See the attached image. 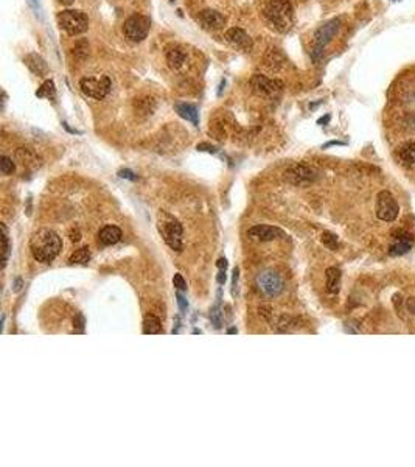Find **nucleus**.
<instances>
[{
	"mask_svg": "<svg viewBox=\"0 0 415 467\" xmlns=\"http://www.w3.org/2000/svg\"><path fill=\"white\" fill-rule=\"evenodd\" d=\"M325 276H327V290L330 293H338L341 290V271L331 267L327 270Z\"/></svg>",
	"mask_w": 415,
	"mask_h": 467,
	"instance_id": "412c9836",
	"label": "nucleus"
},
{
	"mask_svg": "<svg viewBox=\"0 0 415 467\" xmlns=\"http://www.w3.org/2000/svg\"><path fill=\"white\" fill-rule=\"evenodd\" d=\"M70 235H72V237H70V238H72V241H78V240L81 238V237H80V232H72Z\"/></svg>",
	"mask_w": 415,
	"mask_h": 467,
	"instance_id": "37998d69",
	"label": "nucleus"
},
{
	"mask_svg": "<svg viewBox=\"0 0 415 467\" xmlns=\"http://www.w3.org/2000/svg\"><path fill=\"white\" fill-rule=\"evenodd\" d=\"M28 4H30V5H31V8L36 11V16L42 17V8H41V5H39L37 0H28Z\"/></svg>",
	"mask_w": 415,
	"mask_h": 467,
	"instance_id": "f704fd0d",
	"label": "nucleus"
},
{
	"mask_svg": "<svg viewBox=\"0 0 415 467\" xmlns=\"http://www.w3.org/2000/svg\"><path fill=\"white\" fill-rule=\"evenodd\" d=\"M334 145H345V143H344V142H338V140H331V142L325 143L324 148H330V146H334Z\"/></svg>",
	"mask_w": 415,
	"mask_h": 467,
	"instance_id": "ea45409f",
	"label": "nucleus"
},
{
	"mask_svg": "<svg viewBox=\"0 0 415 467\" xmlns=\"http://www.w3.org/2000/svg\"><path fill=\"white\" fill-rule=\"evenodd\" d=\"M25 64L28 66V69L37 75V77H45L48 73V66L47 63L44 61V58L37 53H30L27 58H25Z\"/></svg>",
	"mask_w": 415,
	"mask_h": 467,
	"instance_id": "dca6fc26",
	"label": "nucleus"
},
{
	"mask_svg": "<svg viewBox=\"0 0 415 467\" xmlns=\"http://www.w3.org/2000/svg\"><path fill=\"white\" fill-rule=\"evenodd\" d=\"M247 235L252 240H256V241H271V240H275V238H283L285 232L280 231L279 228H274V226L256 225V226L249 229Z\"/></svg>",
	"mask_w": 415,
	"mask_h": 467,
	"instance_id": "9b49d317",
	"label": "nucleus"
},
{
	"mask_svg": "<svg viewBox=\"0 0 415 467\" xmlns=\"http://www.w3.org/2000/svg\"><path fill=\"white\" fill-rule=\"evenodd\" d=\"M330 119H331L330 116H325V117H322V119H319V120H318V125H325V123H328V122H330Z\"/></svg>",
	"mask_w": 415,
	"mask_h": 467,
	"instance_id": "a19ab883",
	"label": "nucleus"
},
{
	"mask_svg": "<svg viewBox=\"0 0 415 467\" xmlns=\"http://www.w3.org/2000/svg\"><path fill=\"white\" fill-rule=\"evenodd\" d=\"M173 285L177 291H185L187 290V282L184 281L182 274H174L173 277Z\"/></svg>",
	"mask_w": 415,
	"mask_h": 467,
	"instance_id": "7c9ffc66",
	"label": "nucleus"
},
{
	"mask_svg": "<svg viewBox=\"0 0 415 467\" xmlns=\"http://www.w3.org/2000/svg\"><path fill=\"white\" fill-rule=\"evenodd\" d=\"M400 159L406 164H415V143L409 142L406 145H403L398 151Z\"/></svg>",
	"mask_w": 415,
	"mask_h": 467,
	"instance_id": "a878e982",
	"label": "nucleus"
},
{
	"mask_svg": "<svg viewBox=\"0 0 415 467\" xmlns=\"http://www.w3.org/2000/svg\"><path fill=\"white\" fill-rule=\"evenodd\" d=\"M111 80L106 75H96V77H84L80 81L81 92L93 100H103L111 92Z\"/></svg>",
	"mask_w": 415,
	"mask_h": 467,
	"instance_id": "423d86ee",
	"label": "nucleus"
},
{
	"mask_svg": "<svg viewBox=\"0 0 415 467\" xmlns=\"http://www.w3.org/2000/svg\"><path fill=\"white\" fill-rule=\"evenodd\" d=\"M407 310L410 311V313L415 315V297H410V299L407 301Z\"/></svg>",
	"mask_w": 415,
	"mask_h": 467,
	"instance_id": "4c0bfd02",
	"label": "nucleus"
},
{
	"mask_svg": "<svg viewBox=\"0 0 415 467\" xmlns=\"http://www.w3.org/2000/svg\"><path fill=\"white\" fill-rule=\"evenodd\" d=\"M176 111L182 119H185L187 122H191L194 126H197L199 119H197V108L194 105H188V103H177Z\"/></svg>",
	"mask_w": 415,
	"mask_h": 467,
	"instance_id": "6ab92c4d",
	"label": "nucleus"
},
{
	"mask_svg": "<svg viewBox=\"0 0 415 467\" xmlns=\"http://www.w3.org/2000/svg\"><path fill=\"white\" fill-rule=\"evenodd\" d=\"M236 332H238V330H236L235 327H232V329H229V330H227V333H230V335H232V333H236Z\"/></svg>",
	"mask_w": 415,
	"mask_h": 467,
	"instance_id": "de8ad7c7",
	"label": "nucleus"
},
{
	"mask_svg": "<svg viewBox=\"0 0 415 467\" xmlns=\"http://www.w3.org/2000/svg\"><path fill=\"white\" fill-rule=\"evenodd\" d=\"M216 265L220 270H227V258H220Z\"/></svg>",
	"mask_w": 415,
	"mask_h": 467,
	"instance_id": "58836bf2",
	"label": "nucleus"
},
{
	"mask_svg": "<svg viewBox=\"0 0 415 467\" xmlns=\"http://www.w3.org/2000/svg\"><path fill=\"white\" fill-rule=\"evenodd\" d=\"M122 229L117 228V226H105L100 232H98V241L103 245V246H111V245H115L122 240Z\"/></svg>",
	"mask_w": 415,
	"mask_h": 467,
	"instance_id": "2eb2a0df",
	"label": "nucleus"
},
{
	"mask_svg": "<svg viewBox=\"0 0 415 467\" xmlns=\"http://www.w3.org/2000/svg\"><path fill=\"white\" fill-rule=\"evenodd\" d=\"M216 281H218V284H220V285L226 284V281H227V276H226V270H220V273H218V277H216Z\"/></svg>",
	"mask_w": 415,
	"mask_h": 467,
	"instance_id": "c9c22d12",
	"label": "nucleus"
},
{
	"mask_svg": "<svg viewBox=\"0 0 415 467\" xmlns=\"http://www.w3.org/2000/svg\"><path fill=\"white\" fill-rule=\"evenodd\" d=\"M118 176H120L122 179H129V181H135V179H137V176H135L131 170H128V169L120 170V172H118Z\"/></svg>",
	"mask_w": 415,
	"mask_h": 467,
	"instance_id": "473e14b6",
	"label": "nucleus"
},
{
	"mask_svg": "<svg viewBox=\"0 0 415 467\" xmlns=\"http://www.w3.org/2000/svg\"><path fill=\"white\" fill-rule=\"evenodd\" d=\"M224 38H226V41L229 44H232L233 47H238L241 50H247L249 51L253 47V42H252L250 36L243 28H238V27H233V28L227 30L226 34H224Z\"/></svg>",
	"mask_w": 415,
	"mask_h": 467,
	"instance_id": "ddd939ff",
	"label": "nucleus"
},
{
	"mask_svg": "<svg viewBox=\"0 0 415 467\" xmlns=\"http://www.w3.org/2000/svg\"><path fill=\"white\" fill-rule=\"evenodd\" d=\"M398 202L393 195L387 190L380 192L377 198V217L383 221H393L398 217Z\"/></svg>",
	"mask_w": 415,
	"mask_h": 467,
	"instance_id": "9d476101",
	"label": "nucleus"
},
{
	"mask_svg": "<svg viewBox=\"0 0 415 467\" xmlns=\"http://www.w3.org/2000/svg\"><path fill=\"white\" fill-rule=\"evenodd\" d=\"M58 24L70 36H78L87 31L89 17L80 10H66L58 14Z\"/></svg>",
	"mask_w": 415,
	"mask_h": 467,
	"instance_id": "20e7f679",
	"label": "nucleus"
},
{
	"mask_svg": "<svg viewBox=\"0 0 415 467\" xmlns=\"http://www.w3.org/2000/svg\"><path fill=\"white\" fill-rule=\"evenodd\" d=\"M73 55L78 58V60H84L87 58L89 55V44L87 41H78L73 47Z\"/></svg>",
	"mask_w": 415,
	"mask_h": 467,
	"instance_id": "cd10ccee",
	"label": "nucleus"
},
{
	"mask_svg": "<svg viewBox=\"0 0 415 467\" xmlns=\"http://www.w3.org/2000/svg\"><path fill=\"white\" fill-rule=\"evenodd\" d=\"M201 25L205 28V30H210V31H216V30H221L226 24V19L221 13L215 11V10H204L199 13L197 16Z\"/></svg>",
	"mask_w": 415,
	"mask_h": 467,
	"instance_id": "f8f14e48",
	"label": "nucleus"
},
{
	"mask_svg": "<svg viewBox=\"0 0 415 467\" xmlns=\"http://www.w3.org/2000/svg\"><path fill=\"white\" fill-rule=\"evenodd\" d=\"M157 229L164 237L165 243L173 249L181 252L182 251V225L168 212H161L157 217Z\"/></svg>",
	"mask_w": 415,
	"mask_h": 467,
	"instance_id": "7ed1b4c3",
	"label": "nucleus"
},
{
	"mask_svg": "<svg viewBox=\"0 0 415 467\" xmlns=\"http://www.w3.org/2000/svg\"><path fill=\"white\" fill-rule=\"evenodd\" d=\"M149 27H151V22L146 16L134 14L125 21L123 33L131 42H142L148 36Z\"/></svg>",
	"mask_w": 415,
	"mask_h": 467,
	"instance_id": "1a4fd4ad",
	"label": "nucleus"
},
{
	"mask_svg": "<svg viewBox=\"0 0 415 467\" xmlns=\"http://www.w3.org/2000/svg\"><path fill=\"white\" fill-rule=\"evenodd\" d=\"M250 87L252 90L262 98H275L282 89H283V83L280 80H271L265 75L255 73L250 78Z\"/></svg>",
	"mask_w": 415,
	"mask_h": 467,
	"instance_id": "6e6552de",
	"label": "nucleus"
},
{
	"mask_svg": "<svg viewBox=\"0 0 415 467\" xmlns=\"http://www.w3.org/2000/svg\"><path fill=\"white\" fill-rule=\"evenodd\" d=\"M55 95H56V89H55V81L53 80H45L42 83V86L36 90V97H39V98L53 100Z\"/></svg>",
	"mask_w": 415,
	"mask_h": 467,
	"instance_id": "b1692460",
	"label": "nucleus"
},
{
	"mask_svg": "<svg viewBox=\"0 0 415 467\" xmlns=\"http://www.w3.org/2000/svg\"><path fill=\"white\" fill-rule=\"evenodd\" d=\"M0 229H2V270H5L8 258H10V237H8V229L5 226V223L0 225Z\"/></svg>",
	"mask_w": 415,
	"mask_h": 467,
	"instance_id": "5701e85b",
	"label": "nucleus"
},
{
	"mask_svg": "<svg viewBox=\"0 0 415 467\" xmlns=\"http://www.w3.org/2000/svg\"><path fill=\"white\" fill-rule=\"evenodd\" d=\"M341 28V21L339 19H331L327 24H324L322 27H319L314 33V41H313V55L314 61H319V58L324 53V48L331 42V39L338 34Z\"/></svg>",
	"mask_w": 415,
	"mask_h": 467,
	"instance_id": "39448f33",
	"label": "nucleus"
},
{
	"mask_svg": "<svg viewBox=\"0 0 415 467\" xmlns=\"http://www.w3.org/2000/svg\"><path fill=\"white\" fill-rule=\"evenodd\" d=\"M176 297H177V304H179L181 311H182V313H185V311L188 310V301H187V297L182 294V291H177V293H176Z\"/></svg>",
	"mask_w": 415,
	"mask_h": 467,
	"instance_id": "2f4dec72",
	"label": "nucleus"
},
{
	"mask_svg": "<svg viewBox=\"0 0 415 467\" xmlns=\"http://www.w3.org/2000/svg\"><path fill=\"white\" fill-rule=\"evenodd\" d=\"M238 276H240V270L235 268L233 270V277H232V287H233V293H235V287H236V282H238Z\"/></svg>",
	"mask_w": 415,
	"mask_h": 467,
	"instance_id": "e433bc0d",
	"label": "nucleus"
},
{
	"mask_svg": "<svg viewBox=\"0 0 415 467\" xmlns=\"http://www.w3.org/2000/svg\"><path fill=\"white\" fill-rule=\"evenodd\" d=\"M412 249V235L406 232H397L395 234V241L389 248L390 255H404Z\"/></svg>",
	"mask_w": 415,
	"mask_h": 467,
	"instance_id": "4468645a",
	"label": "nucleus"
},
{
	"mask_svg": "<svg viewBox=\"0 0 415 467\" xmlns=\"http://www.w3.org/2000/svg\"><path fill=\"white\" fill-rule=\"evenodd\" d=\"M16 159L24 167H37L39 165V158L36 156V153L30 148H19L16 151Z\"/></svg>",
	"mask_w": 415,
	"mask_h": 467,
	"instance_id": "a211bd4d",
	"label": "nucleus"
},
{
	"mask_svg": "<svg viewBox=\"0 0 415 467\" xmlns=\"http://www.w3.org/2000/svg\"><path fill=\"white\" fill-rule=\"evenodd\" d=\"M179 327H181V321H179V318H176V329H173V335L179 333Z\"/></svg>",
	"mask_w": 415,
	"mask_h": 467,
	"instance_id": "c03bdc74",
	"label": "nucleus"
},
{
	"mask_svg": "<svg viewBox=\"0 0 415 467\" xmlns=\"http://www.w3.org/2000/svg\"><path fill=\"white\" fill-rule=\"evenodd\" d=\"M322 243L327 246V248H330V249H336L338 248V237L336 235H333V234H330V232H325L324 235H322Z\"/></svg>",
	"mask_w": 415,
	"mask_h": 467,
	"instance_id": "c756f323",
	"label": "nucleus"
},
{
	"mask_svg": "<svg viewBox=\"0 0 415 467\" xmlns=\"http://www.w3.org/2000/svg\"><path fill=\"white\" fill-rule=\"evenodd\" d=\"M14 169L16 167H14V162L11 158H8V156H2V158H0V172L4 175H13Z\"/></svg>",
	"mask_w": 415,
	"mask_h": 467,
	"instance_id": "c85d7f7f",
	"label": "nucleus"
},
{
	"mask_svg": "<svg viewBox=\"0 0 415 467\" xmlns=\"http://www.w3.org/2000/svg\"><path fill=\"white\" fill-rule=\"evenodd\" d=\"M224 86H226V81L223 80V81H221V86H220V90H218V95H221V94H223V87H224Z\"/></svg>",
	"mask_w": 415,
	"mask_h": 467,
	"instance_id": "49530a36",
	"label": "nucleus"
},
{
	"mask_svg": "<svg viewBox=\"0 0 415 467\" xmlns=\"http://www.w3.org/2000/svg\"><path fill=\"white\" fill-rule=\"evenodd\" d=\"M167 63L173 70H179L187 63V55L181 47H173L167 51Z\"/></svg>",
	"mask_w": 415,
	"mask_h": 467,
	"instance_id": "f3484780",
	"label": "nucleus"
},
{
	"mask_svg": "<svg viewBox=\"0 0 415 467\" xmlns=\"http://www.w3.org/2000/svg\"><path fill=\"white\" fill-rule=\"evenodd\" d=\"M143 333L145 335H157L162 333V324L161 320L154 315H146L143 320Z\"/></svg>",
	"mask_w": 415,
	"mask_h": 467,
	"instance_id": "aec40b11",
	"label": "nucleus"
},
{
	"mask_svg": "<svg viewBox=\"0 0 415 467\" xmlns=\"http://www.w3.org/2000/svg\"><path fill=\"white\" fill-rule=\"evenodd\" d=\"M60 2L63 4V5H72L75 0H60Z\"/></svg>",
	"mask_w": 415,
	"mask_h": 467,
	"instance_id": "a18cd8bd",
	"label": "nucleus"
},
{
	"mask_svg": "<svg viewBox=\"0 0 415 467\" xmlns=\"http://www.w3.org/2000/svg\"><path fill=\"white\" fill-rule=\"evenodd\" d=\"M89 260H90L89 248H80L70 255L69 264H72V265H86V264H89Z\"/></svg>",
	"mask_w": 415,
	"mask_h": 467,
	"instance_id": "393cba45",
	"label": "nucleus"
},
{
	"mask_svg": "<svg viewBox=\"0 0 415 467\" xmlns=\"http://www.w3.org/2000/svg\"><path fill=\"white\" fill-rule=\"evenodd\" d=\"M197 150H199V151H207V153H213V154L218 151L215 146H212V145H209V143H199V145H197Z\"/></svg>",
	"mask_w": 415,
	"mask_h": 467,
	"instance_id": "72a5a7b5",
	"label": "nucleus"
},
{
	"mask_svg": "<svg viewBox=\"0 0 415 467\" xmlns=\"http://www.w3.org/2000/svg\"><path fill=\"white\" fill-rule=\"evenodd\" d=\"M255 284H256V288L268 297H277L279 294H282V291L285 288V282H283L282 276L272 270L262 271L256 276Z\"/></svg>",
	"mask_w": 415,
	"mask_h": 467,
	"instance_id": "0eeeda50",
	"label": "nucleus"
},
{
	"mask_svg": "<svg viewBox=\"0 0 415 467\" xmlns=\"http://www.w3.org/2000/svg\"><path fill=\"white\" fill-rule=\"evenodd\" d=\"M210 320H212V324L220 329L221 324H223V311H221V304L220 301L213 305V308L210 310Z\"/></svg>",
	"mask_w": 415,
	"mask_h": 467,
	"instance_id": "bb28decb",
	"label": "nucleus"
},
{
	"mask_svg": "<svg viewBox=\"0 0 415 467\" xmlns=\"http://www.w3.org/2000/svg\"><path fill=\"white\" fill-rule=\"evenodd\" d=\"M30 249L33 257L41 264H50L58 257L63 249L61 237L51 229H39L30 240Z\"/></svg>",
	"mask_w": 415,
	"mask_h": 467,
	"instance_id": "f257e3e1",
	"label": "nucleus"
},
{
	"mask_svg": "<svg viewBox=\"0 0 415 467\" xmlns=\"http://www.w3.org/2000/svg\"><path fill=\"white\" fill-rule=\"evenodd\" d=\"M21 288H22V279H19V277H17V279H16V284H14V290H16V291H19Z\"/></svg>",
	"mask_w": 415,
	"mask_h": 467,
	"instance_id": "79ce46f5",
	"label": "nucleus"
},
{
	"mask_svg": "<svg viewBox=\"0 0 415 467\" xmlns=\"http://www.w3.org/2000/svg\"><path fill=\"white\" fill-rule=\"evenodd\" d=\"M263 14L266 21L280 33H286L292 27L294 10L289 0H269L263 10Z\"/></svg>",
	"mask_w": 415,
	"mask_h": 467,
	"instance_id": "f03ea898",
	"label": "nucleus"
},
{
	"mask_svg": "<svg viewBox=\"0 0 415 467\" xmlns=\"http://www.w3.org/2000/svg\"><path fill=\"white\" fill-rule=\"evenodd\" d=\"M265 64L268 66V69L271 70H279L283 64H285V60L283 57L277 51V48H269L268 53L265 55Z\"/></svg>",
	"mask_w": 415,
	"mask_h": 467,
	"instance_id": "4be33fe9",
	"label": "nucleus"
},
{
	"mask_svg": "<svg viewBox=\"0 0 415 467\" xmlns=\"http://www.w3.org/2000/svg\"><path fill=\"white\" fill-rule=\"evenodd\" d=\"M170 2H174V0H170Z\"/></svg>",
	"mask_w": 415,
	"mask_h": 467,
	"instance_id": "09e8293b",
	"label": "nucleus"
}]
</instances>
